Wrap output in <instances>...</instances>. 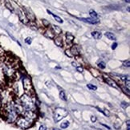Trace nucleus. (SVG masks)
<instances>
[{
  "mask_svg": "<svg viewBox=\"0 0 130 130\" xmlns=\"http://www.w3.org/2000/svg\"><path fill=\"white\" fill-rule=\"evenodd\" d=\"M87 87L88 89L92 90V91H96V90L97 89V87L96 85H94V84H88Z\"/></svg>",
  "mask_w": 130,
  "mask_h": 130,
  "instance_id": "17",
  "label": "nucleus"
},
{
  "mask_svg": "<svg viewBox=\"0 0 130 130\" xmlns=\"http://www.w3.org/2000/svg\"><path fill=\"white\" fill-rule=\"evenodd\" d=\"M117 43H114L113 44H112V49H116L117 48Z\"/></svg>",
  "mask_w": 130,
  "mask_h": 130,
  "instance_id": "30",
  "label": "nucleus"
},
{
  "mask_svg": "<svg viewBox=\"0 0 130 130\" xmlns=\"http://www.w3.org/2000/svg\"><path fill=\"white\" fill-rule=\"evenodd\" d=\"M44 36L49 38V39H54L55 38V36H56V34L54 33V31H52V29L51 30H48L46 32L44 33Z\"/></svg>",
  "mask_w": 130,
  "mask_h": 130,
  "instance_id": "12",
  "label": "nucleus"
},
{
  "mask_svg": "<svg viewBox=\"0 0 130 130\" xmlns=\"http://www.w3.org/2000/svg\"><path fill=\"white\" fill-rule=\"evenodd\" d=\"M121 106L124 108H126L128 106V103H125V102H122L121 103Z\"/></svg>",
  "mask_w": 130,
  "mask_h": 130,
  "instance_id": "27",
  "label": "nucleus"
},
{
  "mask_svg": "<svg viewBox=\"0 0 130 130\" xmlns=\"http://www.w3.org/2000/svg\"><path fill=\"white\" fill-rule=\"evenodd\" d=\"M52 31L55 34L58 35V36H59V34L62 33V30L60 29V27H59L58 26H55V25L52 26Z\"/></svg>",
  "mask_w": 130,
  "mask_h": 130,
  "instance_id": "14",
  "label": "nucleus"
},
{
  "mask_svg": "<svg viewBox=\"0 0 130 130\" xmlns=\"http://www.w3.org/2000/svg\"><path fill=\"white\" fill-rule=\"evenodd\" d=\"M103 77H104V81H105L109 86H111V87H113L114 88H119V87H118V85L117 84V83L115 82L112 79H111L110 77H108V76H105V75H104L103 76Z\"/></svg>",
  "mask_w": 130,
  "mask_h": 130,
  "instance_id": "7",
  "label": "nucleus"
},
{
  "mask_svg": "<svg viewBox=\"0 0 130 130\" xmlns=\"http://www.w3.org/2000/svg\"><path fill=\"white\" fill-rule=\"evenodd\" d=\"M97 65H98L99 68H101V69H104V68H105V67H106L105 63L103 62V61H101V62H99Z\"/></svg>",
  "mask_w": 130,
  "mask_h": 130,
  "instance_id": "21",
  "label": "nucleus"
},
{
  "mask_svg": "<svg viewBox=\"0 0 130 130\" xmlns=\"http://www.w3.org/2000/svg\"><path fill=\"white\" fill-rule=\"evenodd\" d=\"M91 121H92V122H96V117H95V116H92V117H91Z\"/></svg>",
  "mask_w": 130,
  "mask_h": 130,
  "instance_id": "29",
  "label": "nucleus"
},
{
  "mask_svg": "<svg viewBox=\"0 0 130 130\" xmlns=\"http://www.w3.org/2000/svg\"><path fill=\"white\" fill-rule=\"evenodd\" d=\"M129 1L130 0H125V2H127V3H129Z\"/></svg>",
  "mask_w": 130,
  "mask_h": 130,
  "instance_id": "33",
  "label": "nucleus"
},
{
  "mask_svg": "<svg viewBox=\"0 0 130 130\" xmlns=\"http://www.w3.org/2000/svg\"><path fill=\"white\" fill-rule=\"evenodd\" d=\"M121 88L123 90L124 93L127 94V96H129V88H123V87H121Z\"/></svg>",
  "mask_w": 130,
  "mask_h": 130,
  "instance_id": "22",
  "label": "nucleus"
},
{
  "mask_svg": "<svg viewBox=\"0 0 130 130\" xmlns=\"http://www.w3.org/2000/svg\"><path fill=\"white\" fill-rule=\"evenodd\" d=\"M92 36L95 39H100L101 38L102 35H101V32H99V31H92Z\"/></svg>",
  "mask_w": 130,
  "mask_h": 130,
  "instance_id": "16",
  "label": "nucleus"
},
{
  "mask_svg": "<svg viewBox=\"0 0 130 130\" xmlns=\"http://www.w3.org/2000/svg\"><path fill=\"white\" fill-rule=\"evenodd\" d=\"M20 104L24 108L25 111H35L36 110V104L33 98L31 96V95L28 94H23L20 97Z\"/></svg>",
  "mask_w": 130,
  "mask_h": 130,
  "instance_id": "1",
  "label": "nucleus"
},
{
  "mask_svg": "<svg viewBox=\"0 0 130 130\" xmlns=\"http://www.w3.org/2000/svg\"><path fill=\"white\" fill-rule=\"evenodd\" d=\"M0 106H1V99H0Z\"/></svg>",
  "mask_w": 130,
  "mask_h": 130,
  "instance_id": "34",
  "label": "nucleus"
},
{
  "mask_svg": "<svg viewBox=\"0 0 130 130\" xmlns=\"http://www.w3.org/2000/svg\"><path fill=\"white\" fill-rule=\"evenodd\" d=\"M68 111L65 108H56L54 111L53 114V117H54V121L56 122L60 121L63 118L68 116Z\"/></svg>",
  "mask_w": 130,
  "mask_h": 130,
  "instance_id": "4",
  "label": "nucleus"
},
{
  "mask_svg": "<svg viewBox=\"0 0 130 130\" xmlns=\"http://www.w3.org/2000/svg\"><path fill=\"white\" fill-rule=\"evenodd\" d=\"M104 36L108 39H110V40H116V36H115V35L112 32H106L104 34Z\"/></svg>",
  "mask_w": 130,
  "mask_h": 130,
  "instance_id": "15",
  "label": "nucleus"
},
{
  "mask_svg": "<svg viewBox=\"0 0 130 130\" xmlns=\"http://www.w3.org/2000/svg\"><path fill=\"white\" fill-rule=\"evenodd\" d=\"M18 15H19V20H20L22 23H23L24 24H27L28 23V19L27 18L26 14H25V13H23V11H19L18 12Z\"/></svg>",
  "mask_w": 130,
  "mask_h": 130,
  "instance_id": "9",
  "label": "nucleus"
},
{
  "mask_svg": "<svg viewBox=\"0 0 130 130\" xmlns=\"http://www.w3.org/2000/svg\"><path fill=\"white\" fill-rule=\"evenodd\" d=\"M74 39H75V37L72 36V34H70L68 32L66 34V43H67V44L72 45L73 41H74Z\"/></svg>",
  "mask_w": 130,
  "mask_h": 130,
  "instance_id": "11",
  "label": "nucleus"
},
{
  "mask_svg": "<svg viewBox=\"0 0 130 130\" xmlns=\"http://www.w3.org/2000/svg\"><path fill=\"white\" fill-rule=\"evenodd\" d=\"M51 130H60V129H58V128H51Z\"/></svg>",
  "mask_w": 130,
  "mask_h": 130,
  "instance_id": "32",
  "label": "nucleus"
},
{
  "mask_svg": "<svg viewBox=\"0 0 130 130\" xmlns=\"http://www.w3.org/2000/svg\"><path fill=\"white\" fill-rule=\"evenodd\" d=\"M39 130H47V127L45 126V125H41L40 127H39Z\"/></svg>",
  "mask_w": 130,
  "mask_h": 130,
  "instance_id": "28",
  "label": "nucleus"
},
{
  "mask_svg": "<svg viewBox=\"0 0 130 130\" xmlns=\"http://www.w3.org/2000/svg\"><path fill=\"white\" fill-rule=\"evenodd\" d=\"M31 42H32V39L31 37H27V38H26V39H25V43L29 45L31 43Z\"/></svg>",
  "mask_w": 130,
  "mask_h": 130,
  "instance_id": "23",
  "label": "nucleus"
},
{
  "mask_svg": "<svg viewBox=\"0 0 130 130\" xmlns=\"http://www.w3.org/2000/svg\"><path fill=\"white\" fill-rule=\"evenodd\" d=\"M54 41L58 47H63V38L60 36H57L56 37L54 38Z\"/></svg>",
  "mask_w": 130,
  "mask_h": 130,
  "instance_id": "10",
  "label": "nucleus"
},
{
  "mask_svg": "<svg viewBox=\"0 0 130 130\" xmlns=\"http://www.w3.org/2000/svg\"><path fill=\"white\" fill-rule=\"evenodd\" d=\"M79 19L84 22H86V23H88L90 24H96L98 23L100 21L99 19H96V18H79Z\"/></svg>",
  "mask_w": 130,
  "mask_h": 130,
  "instance_id": "8",
  "label": "nucleus"
},
{
  "mask_svg": "<svg viewBox=\"0 0 130 130\" xmlns=\"http://www.w3.org/2000/svg\"><path fill=\"white\" fill-rule=\"evenodd\" d=\"M130 129V124H129V120L127 121V130Z\"/></svg>",
  "mask_w": 130,
  "mask_h": 130,
  "instance_id": "31",
  "label": "nucleus"
},
{
  "mask_svg": "<svg viewBox=\"0 0 130 130\" xmlns=\"http://www.w3.org/2000/svg\"><path fill=\"white\" fill-rule=\"evenodd\" d=\"M123 65H124V67L129 68V66H130V62H129V59H127L126 61H124V63H123Z\"/></svg>",
  "mask_w": 130,
  "mask_h": 130,
  "instance_id": "24",
  "label": "nucleus"
},
{
  "mask_svg": "<svg viewBox=\"0 0 130 130\" xmlns=\"http://www.w3.org/2000/svg\"><path fill=\"white\" fill-rule=\"evenodd\" d=\"M43 26L44 27H49V22H47V20H46V19H43Z\"/></svg>",
  "mask_w": 130,
  "mask_h": 130,
  "instance_id": "25",
  "label": "nucleus"
},
{
  "mask_svg": "<svg viewBox=\"0 0 130 130\" xmlns=\"http://www.w3.org/2000/svg\"><path fill=\"white\" fill-rule=\"evenodd\" d=\"M68 126H69V122H68V121H65V122H63V123L60 124V128H61L62 129L67 128Z\"/></svg>",
  "mask_w": 130,
  "mask_h": 130,
  "instance_id": "19",
  "label": "nucleus"
},
{
  "mask_svg": "<svg viewBox=\"0 0 130 130\" xmlns=\"http://www.w3.org/2000/svg\"><path fill=\"white\" fill-rule=\"evenodd\" d=\"M76 70H77V72H83L84 68H83V67H81V66H77V67H76Z\"/></svg>",
  "mask_w": 130,
  "mask_h": 130,
  "instance_id": "26",
  "label": "nucleus"
},
{
  "mask_svg": "<svg viewBox=\"0 0 130 130\" xmlns=\"http://www.w3.org/2000/svg\"><path fill=\"white\" fill-rule=\"evenodd\" d=\"M47 12L50 14H51V15L52 16H53V18L55 19H56V20L58 22V23H63V19L60 18V17H59L58 15H56V14H53L52 12H51V11H49V10H47Z\"/></svg>",
  "mask_w": 130,
  "mask_h": 130,
  "instance_id": "13",
  "label": "nucleus"
},
{
  "mask_svg": "<svg viewBox=\"0 0 130 130\" xmlns=\"http://www.w3.org/2000/svg\"><path fill=\"white\" fill-rule=\"evenodd\" d=\"M66 55L68 56L69 57H72V56H76L78 55H79V49L77 45H73V46L70 48L65 51Z\"/></svg>",
  "mask_w": 130,
  "mask_h": 130,
  "instance_id": "6",
  "label": "nucleus"
},
{
  "mask_svg": "<svg viewBox=\"0 0 130 130\" xmlns=\"http://www.w3.org/2000/svg\"><path fill=\"white\" fill-rule=\"evenodd\" d=\"M23 88L26 92V94L31 95V93H33L34 89H33V86H32V83L31 79L29 77H24L23 79Z\"/></svg>",
  "mask_w": 130,
  "mask_h": 130,
  "instance_id": "5",
  "label": "nucleus"
},
{
  "mask_svg": "<svg viewBox=\"0 0 130 130\" xmlns=\"http://www.w3.org/2000/svg\"><path fill=\"white\" fill-rule=\"evenodd\" d=\"M33 122L31 121L30 120L26 118L25 117H19L16 119V124L18 127L21 128L23 129H27L32 125Z\"/></svg>",
  "mask_w": 130,
  "mask_h": 130,
  "instance_id": "3",
  "label": "nucleus"
},
{
  "mask_svg": "<svg viewBox=\"0 0 130 130\" xmlns=\"http://www.w3.org/2000/svg\"><path fill=\"white\" fill-rule=\"evenodd\" d=\"M7 121L8 122H14L16 121V119L18 118V113L16 112V108L15 105H14V103H11L8 105L7 109Z\"/></svg>",
  "mask_w": 130,
  "mask_h": 130,
  "instance_id": "2",
  "label": "nucleus"
},
{
  "mask_svg": "<svg viewBox=\"0 0 130 130\" xmlns=\"http://www.w3.org/2000/svg\"><path fill=\"white\" fill-rule=\"evenodd\" d=\"M59 97H60L63 101H67V98H66V96H65V93H64V92L63 91H61L59 92Z\"/></svg>",
  "mask_w": 130,
  "mask_h": 130,
  "instance_id": "18",
  "label": "nucleus"
},
{
  "mask_svg": "<svg viewBox=\"0 0 130 130\" xmlns=\"http://www.w3.org/2000/svg\"><path fill=\"white\" fill-rule=\"evenodd\" d=\"M89 14H90V15H91L92 18H97V16H98L97 13L95 11H93V10H91V11H89Z\"/></svg>",
  "mask_w": 130,
  "mask_h": 130,
  "instance_id": "20",
  "label": "nucleus"
}]
</instances>
